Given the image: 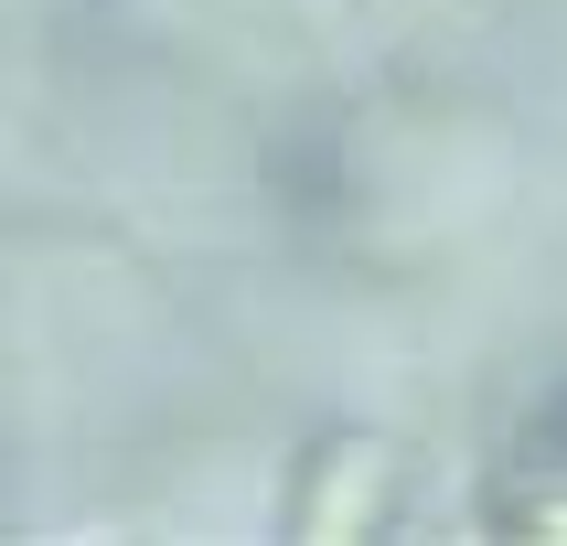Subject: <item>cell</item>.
Segmentation results:
<instances>
[{"label": "cell", "instance_id": "7a4b0ae2", "mask_svg": "<svg viewBox=\"0 0 567 546\" xmlns=\"http://www.w3.org/2000/svg\"><path fill=\"white\" fill-rule=\"evenodd\" d=\"M525 461H536V472H567V396H546V408H536V429H525Z\"/></svg>", "mask_w": 567, "mask_h": 546}, {"label": "cell", "instance_id": "6da1fadb", "mask_svg": "<svg viewBox=\"0 0 567 546\" xmlns=\"http://www.w3.org/2000/svg\"><path fill=\"white\" fill-rule=\"evenodd\" d=\"M396 493V450L385 440H332L321 450V482L300 493V536H364Z\"/></svg>", "mask_w": 567, "mask_h": 546}]
</instances>
